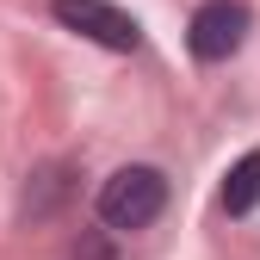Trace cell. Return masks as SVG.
<instances>
[{
  "label": "cell",
  "instance_id": "cell-1",
  "mask_svg": "<svg viewBox=\"0 0 260 260\" xmlns=\"http://www.w3.org/2000/svg\"><path fill=\"white\" fill-rule=\"evenodd\" d=\"M168 211V174L149 161H130L100 186V223L106 230H149Z\"/></svg>",
  "mask_w": 260,
  "mask_h": 260
},
{
  "label": "cell",
  "instance_id": "cell-2",
  "mask_svg": "<svg viewBox=\"0 0 260 260\" xmlns=\"http://www.w3.org/2000/svg\"><path fill=\"white\" fill-rule=\"evenodd\" d=\"M50 13H56V25H69L87 44H106V50H137L143 44V25L124 7H112V0H50Z\"/></svg>",
  "mask_w": 260,
  "mask_h": 260
},
{
  "label": "cell",
  "instance_id": "cell-3",
  "mask_svg": "<svg viewBox=\"0 0 260 260\" xmlns=\"http://www.w3.org/2000/svg\"><path fill=\"white\" fill-rule=\"evenodd\" d=\"M248 44V7L242 0H205L186 25V50L199 62H230Z\"/></svg>",
  "mask_w": 260,
  "mask_h": 260
},
{
  "label": "cell",
  "instance_id": "cell-4",
  "mask_svg": "<svg viewBox=\"0 0 260 260\" xmlns=\"http://www.w3.org/2000/svg\"><path fill=\"white\" fill-rule=\"evenodd\" d=\"M254 205H260V149L242 155L230 168V180H223V211H230V217H248Z\"/></svg>",
  "mask_w": 260,
  "mask_h": 260
},
{
  "label": "cell",
  "instance_id": "cell-5",
  "mask_svg": "<svg viewBox=\"0 0 260 260\" xmlns=\"http://www.w3.org/2000/svg\"><path fill=\"white\" fill-rule=\"evenodd\" d=\"M75 260H118V254H112L106 230H81V242H75Z\"/></svg>",
  "mask_w": 260,
  "mask_h": 260
}]
</instances>
